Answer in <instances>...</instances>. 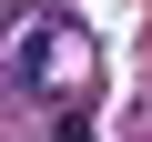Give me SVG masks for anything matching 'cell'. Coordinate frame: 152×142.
Instances as JSON below:
<instances>
[{"label": "cell", "instance_id": "2", "mask_svg": "<svg viewBox=\"0 0 152 142\" xmlns=\"http://www.w3.org/2000/svg\"><path fill=\"white\" fill-rule=\"evenodd\" d=\"M51 142H91V122H81V112H71V122H61V132H51Z\"/></svg>", "mask_w": 152, "mask_h": 142}, {"label": "cell", "instance_id": "1", "mask_svg": "<svg viewBox=\"0 0 152 142\" xmlns=\"http://www.w3.org/2000/svg\"><path fill=\"white\" fill-rule=\"evenodd\" d=\"M71 51H81V31H61V20L31 31V41H20V81H71V71H81Z\"/></svg>", "mask_w": 152, "mask_h": 142}]
</instances>
